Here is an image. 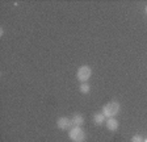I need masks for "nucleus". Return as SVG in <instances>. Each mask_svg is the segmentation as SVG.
Segmentation results:
<instances>
[{"mask_svg":"<svg viewBox=\"0 0 147 142\" xmlns=\"http://www.w3.org/2000/svg\"><path fill=\"white\" fill-rule=\"evenodd\" d=\"M119 103L118 101H109L102 107V113L105 114L107 118H112L114 116H117L119 112Z\"/></svg>","mask_w":147,"mask_h":142,"instance_id":"obj_1","label":"nucleus"},{"mask_svg":"<svg viewBox=\"0 0 147 142\" xmlns=\"http://www.w3.org/2000/svg\"><path fill=\"white\" fill-rule=\"evenodd\" d=\"M68 138L72 142H84L87 138V134L82 126H74L72 129L68 130Z\"/></svg>","mask_w":147,"mask_h":142,"instance_id":"obj_2","label":"nucleus"},{"mask_svg":"<svg viewBox=\"0 0 147 142\" xmlns=\"http://www.w3.org/2000/svg\"><path fill=\"white\" fill-rule=\"evenodd\" d=\"M91 75H92V70L89 66H80L76 72V79L80 80L82 83H87V80L91 78Z\"/></svg>","mask_w":147,"mask_h":142,"instance_id":"obj_3","label":"nucleus"},{"mask_svg":"<svg viewBox=\"0 0 147 142\" xmlns=\"http://www.w3.org/2000/svg\"><path fill=\"white\" fill-rule=\"evenodd\" d=\"M57 126L62 130H70L74 128V124H72V120L68 117H59L57 120Z\"/></svg>","mask_w":147,"mask_h":142,"instance_id":"obj_4","label":"nucleus"},{"mask_svg":"<svg viewBox=\"0 0 147 142\" xmlns=\"http://www.w3.org/2000/svg\"><path fill=\"white\" fill-rule=\"evenodd\" d=\"M118 126H119V124H118V121H117L114 117L107 118V129L108 130H110V132H114V130L118 129Z\"/></svg>","mask_w":147,"mask_h":142,"instance_id":"obj_5","label":"nucleus"},{"mask_svg":"<svg viewBox=\"0 0 147 142\" xmlns=\"http://www.w3.org/2000/svg\"><path fill=\"white\" fill-rule=\"evenodd\" d=\"M71 120H72L74 126H82L83 124H84V117H83L80 113H75Z\"/></svg>","mask_w":147,"mask_h":142,"instance_id":"obj_6","label":"nucleus"},{"mask_svg":"<svg viewBox=\"0 0 147 142\" xmlns=\"http://www.w3.org/2000/svg\"><path fill=\"white\" fill-rule=\"evenodd\" d=\"M105 120H107V117H105V114L102 113V112H101V113H96L95 116H93V122L97 124V125H101Z\"/></svg>","mask_w":147,"mask_h":142,"instance_id":"obj_7","label":"nucleus"},{"mask_svg":"<svg viewBox=\"0 0 147 142\" xmlns=\"http://www.w3.org/2000/svg\"><path fill=\"white\" fill-rule=\"evenodd\" d=\"M91 91V87L88 83H82L80 84V92L82 93H88Z\"/></svg>","mask_w":147,"mask_h":142,"instance_id":"obj_8","label":"nucleus"},{"mask_svg":"<svg viewBox=\"0 0 147 142\" xmlns=\"http://www.w3.org/2000/svg\"><path fill=\"white\" fill-rule=\"evenodd\" d=\"M144 139L142 138L139 134H135V136H133V138H131V142H143Z\"/></svg>","mask_w":147,"mask_h":142,"instance_id":"obj_9","label":"nucleus"},{"mask_svg":"<svg viewBox=\"0 0 147 142\" xmlns=\"http://www.w3.org/2000/svg\"><path fill=\"white\" fill-rule=\"evenodd\" d=\"M143 142H147V138H146V139H144V141H143Z\"/></svg>","mask_w":147,"mask_h":142,"instance_id":"obj_10","label":"nucleus"},{"mask_svg":"<svg viewBox=\"0 0 147 142\" xmlns=\"http://www.w3.org/2000/svg\"><path fill=\"white\" fill-rule=\"evenodd\" d=\"M146 13H147V5H146Z\"/></svg>","mask_w":147,"mask_h":142,"instance_id":"obj_11","label":"nucleus"}]
</instances>
